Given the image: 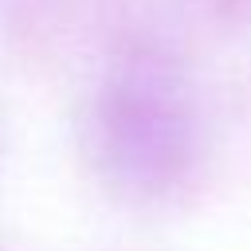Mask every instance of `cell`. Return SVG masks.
<instances>
[{"instance_id": "6da1fadb", "label": "cell", "mask_w": 251, "mask_h": 251, "mask_svg": "<svg viewBox=\"0 0 251 251\" xmlns=\"http://www.w3.org/2000/svg\"><path fill=\"white\" fill-rule=\"evenodd\" d=\"M98 157L129 188L169 184L188 153V110L173 71L153 55H133L98 102Z\"/></svg>"}]
</instances>
